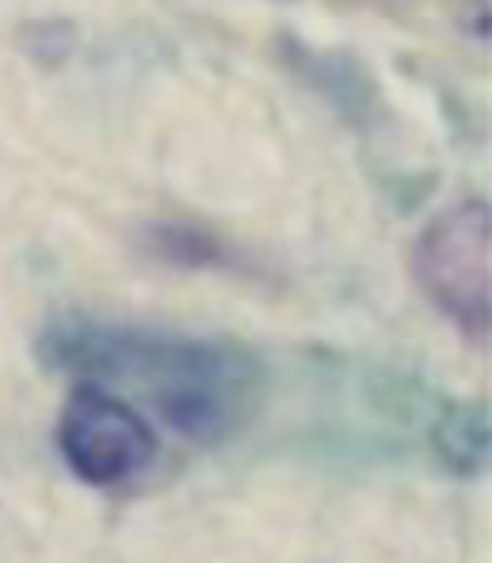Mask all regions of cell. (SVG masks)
<instances>
[{
	"label": "cell",
	"mask_w": 492,
	"mask_h": 563,
	"mask_svg": "<svg viewBox=\"0 0 492 563\" xmlns=\"http://www.w3.org/2000/svg\"><path fill=\"white\" fill-rule=\"evenodd\" d=\"M40 356L70 378L119 391L136 409H154L171 431L202 444L250 427L268 391L264 361L242 343L83 312L57 317L40 339Z\"/></svg>",
	"instance_id": "cell-1"
},
{
	"label": "cell",
	"mask_w": 492,
	"mask_h": 563,
	"mask_svg": "<svg viewBox=\"0 0 492 563\" xmlns=\"http://www.w3.org/2000/svg\"><path fill=\"white\" fill-rule=\"evenodd\" d=\"M57 449L66 466L92 488H127L158 457L145 413L119 391L83 378H75L57 413Z\"/></svg>",
	"instance_id": "cell-2"
},
{
	"label": "cell",
	"mask_w": 492,
	"mask_h": 563,
	"mask_svg": "<svg viewBox=\"0 0 492 563\" xmlns=\"http://www.w3.org/2000/svg\"><path fill=\"white\" fill-rule=\"evenodd\" d=\"M488 246L492 233L483 198H466L439 211L413 246V273L431 303L479 343L488 334Z\"/></svg>",
	"instance_id": "cell-3"
}]
</instances>
